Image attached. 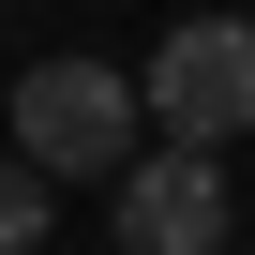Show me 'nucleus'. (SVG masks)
<instances>
[{
  "instance_id": "obj_1",
  "label": "nucleus",
  "mask_w": 255,
  "mask_h": 255,
  "mask_svg": "<svg viewBox=\"0 0 255 255\" xmlns=\"http://www.w3.org/2000/svg\"><path fill=\"white\" fill-rule=\"evenodd\" d=\"M135 135H150V105H135V75H120V60L60 45V60L15 75V165H30V180H120V165H135Z\"/></svg>"
},
{
  "instance_id": "obj_2",
  "label": "nucleus",
  "mask_w": 255,
  "mask_h": 255,
  "mask_svg": "<svg viewBox=\"0 0 255 255\" xmlns=\"http://www.w3.org/2000/svg\"><path fill=\"white\" fill-rule=\"evenodd\" d=\"M135 105H150V150H210L225 165V135H255V15H180L150 45Z\"/></svg>"
},
{
  "instance_id": "obj_3",
  "label": "nucleus",
  "mask_w": 255,
  "mask_h": 255,
  "mask_svg": "<svg viewBox=\"0 0 255 255\" xmlns=\"http://www.w3.org/2000/svg\"><path fill=\"white\" fill-rule=\"evenodd\" d=\"M225 240V165L210 150H135L120 165V255H210Z\"/></svg>"
},
{
  "instance_id": "obj_4",
  "label": "nucleus",
  "mask_w": 255,
  "mask_h": 255,
  "mask_svg": "<svg viewBox=\"0 0 255 255\" xmlns=\"http://www.w3.org/2000/svg\"><path fill=\"white\" fill-rule=\"evenodd\" d=\"M30 240H45V180L0 150V255H30Z\"/></svg>"
}]
</instances>
